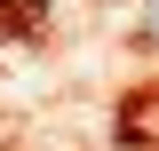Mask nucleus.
<instances>
[{"instance_id":"f257e3e1","label":"nucleus","mask_w":159,"mask_h":151,"mask_svg":"<svg viewBox=\"0 0 159 151\" xmlns=\"http://www.w3.org/2000/svg\"><path fill=\"white\" fill-rule=\"evenodd\" d=\"M135 32H143V48H159V0H143V8H135Z\"/></svg>"},{"instance_id":"f03ea898","label":"nucleus","mask_w":159,"mask_h":151,"mask_svg":"<svg viewBox=\"0 0 159 151\" xmlns=\"http://www.w3.org/2000/svg\"><path fill=\"white\" fill-rule=\"evenodd\" d=\"M135 127H143V135H159V95H151V103H135Z\"/></svg>"}]
</instances>
